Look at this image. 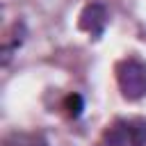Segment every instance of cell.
Here are the masks:
<instances>
[{"label": "cell", "instance_id": "cell-1", "mask_svg": "<svg viewBox=\"0 0 146 146\" xmlns=\"http://www.w3.org/2000/svg\"><path fill=\"white\" fill-rule=\"evenodd\" d=\"M116 82L128 100H139L146 96V64L141 59L128 57L116 64Z\"/></svg>", "mask_w": 146, "mask_h": 146}, {"label": "cell", "instance_id": "cell-2", "mask_svg": "<svg viewBox=\"0 0 146 146\" xmlns=\"http://www.w3.org/2000/svg\"><path fill=\"white\" fill-rule=\"evenodd\" d=\"M105 23H107V11H105V7L98 5V2H91V5H87V7L82 9L78 25H80V30L89 32L91 36H100L103 30H105Z\"/></svg>", "mask_w": 146, "mask_h": 146}, {"label": "cell", "instance_id": "cell-3", "mask_svg": "<svg viewBox=\"0 0 146 146\" xmlns=\"http://www.w3.org/2000/svg\"><path fill=\"white\" fill-rule=\"evenodd\" d=\"M103 139L107 146H130V121H125V119L114 121L105 130Z\"/></svg>", "mask_w": 146, "mask_h": 146}, {"label": "cell", "instance_id": "cell-4", "mask_svg": "<svg viewBox=\"0 0 146 146\" xmlns=\"http://www.w3.org/2000/svg\"><path fill=\"white\" fill-rule=\"evenodd\" d=\"M5 146H48V141L39 132H14L5 139Z\"/></svg>", "mask_w": 146, "mask_h": 146}, {"label": "cell", "instance_id": "cell-5", "mask_svg": "<svg viewBox=\"0 0 146 146\" xmlns=\"http://www.w3.org/2000/svg\"><path fill=\"white\" fill-rule=\"evenodd\" d=\"M146 144V121L132 119L130 121V146H144Z\"/></svg>", "mask_w": 146, "mask_h": 146}, {"label": "cell", "instance_id": "cell-6", "mask_svg": "<svg viewBox=\"0 0 146 146\" xmlns=\"http://www.w3.org/2000/svg\"><path fill=\"white\" fill-rule=\"evenodd\" d=\"M82 107H84V103H82V96H80V94H71V96L64 100V110H66V114H68L71 119H78V116L82 114Z\"/></svg>", "mask_w": 146, "mask_h": 146}]
</instances>
